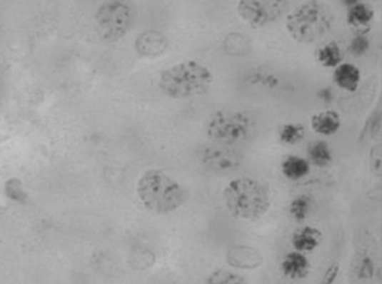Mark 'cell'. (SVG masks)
Here are the masks:
<instances>
[{
  "label": "cell",
  "instance_id": "7",
  "mask_svg": "<svg viewBox=\"0 0 382 284\" xmlns=\"http://www.w3.org/2000/svg\"><path fill=\"white\" fill-rule=\"evenodd\" d=\"M289 6V1L282 0H241L237 12L251 28L261 29L282 17Z\"/></svg>",
  "mask_w": 382,
  "mask_h": 284
},
{
  "label": "cell",
  "instance_id": "23",
  "mask_svg": "<svg viewBox=\"0 0 382 284\" xmlns=\"http://www.w3.org/2000/svg\"><path fill=\"white\" fill-rule=\"evenodd\" d=\"M5 194L10 201L18 203V204H26L29 201V194L23 186L21 183L17 178H11L5 183L4 186Z\"/></svg>",
  "mask_w": 382,
  "mask_h": 284
},
{
  "label": "cell",
  "instance_id": "16",
  "mask_svg": "<svg viewBox=\"0 0 382 284\" xmlns=\"http://www.w3.org/2000/svg\"><path fill=\"white\" fill-rule=\"evenodd\" d=\"M282 173L286 179L296 181L306 178L310 173V163L298 156H288L283 159Z\"/></svg>",
  "mask_w": 382,
  "mask_h": 284
},
{
  "label": "cell",
  "instance_id": "1",
  "mask_svg": "<svg viewBox=\"0 0 382 284\" xmlns=\"http://www.w3.org/2000/svg\"><path fill=\"white\" fill-rule=\"evenodd\" d=\"M223 198L231 215L246 222L259 220L271 205L268 185L255 178L241 177L231 181L225 186Z\"/></svg>",
  "mask_w": 382,
  "mask_h": 284
},
{
  "label": "cell",
  "instance_id": "18",
  "mask_svg": "<svg viewBox=\"0 0 382 284\" xmlns=\"http://www.w3.org/2000/svg\"><path fill=\"white\" fill-rule=\"evenodd\" d=\"M310 163L316 167H327L333 161V151L327 141L311 142L308 147Z\"/></svg>",
  "mask_w": 382,
  "mask_h": 284
},
{
  "label": "cell",
  "instance_id": "28",
  "mask_svg": "<svg viewBox=\"0 0 382 284\" xmlns=\"http://www.w3.org/2000/svg\"><path fill=\"white\" fill-rule=\"evenodd\" d=\"M317 95L324 102H331L333 100V91L331 89H328V88H324L322 91H318V94Z\"/></svg>",
  "mask_w": 382,
  "mask_h": 284
},
{
  "label": "cell",
  "instance_id": "3",
  "mask_svg": "<svg viewBox=\"0 0 382 284\" xmlns=\"http://www.w3.org/2000/svg\"><path fill=\"white\" fill-rule=\"evenodd\" d=\"M333 7L323 1H308L290 11L286 28L293 41L311 44L323 39L334 26Z\"/></svg>",
  "mask_w": 382,
  "mask_h": 284
},
{
  "label": "cell",
  "instance_id": "11",
  "mask_svg": "<svg viewBox=\"0 0 382 284\" xmlns=\"http://www.w3.org/2000/svg\"><path fill=\"white\" fill-rule=\"evenodd\" d=\"M281 270L290 280H303L310 273L309 260L304 256V253L291 251L283 257Z\"/></svg>",
  "mask_w": 382,
  "mask_h": 284
},
{
  "label": "cell",
  "instance_id": "19",
  "mask_svg": "<svg viewBox=\"0 0 382 284\" xmlns=\"http://www.w3.org/2000/svg\"><path fill=\"white\" fill-rule=\"evenodd\" d=\"M317 59L326 68H336L343 61V52L338 42L331 41L318 50Z\"/></svg>",
  "mask_w": 382,
  "mask_h": 284
},
{
  "label": "cell",
  "instance_id": "14",
  "mask_svg": "<svg viewBox=\"0 0 382 284\" xmlns=\"http://www.w3.org/2000/svg\"><path fill=\"white\" fill-rule=\"evenodd\" d=\"M322 238L323 235L320 230L306 225L293 233L291 244L298 253H311L320 246Z\"/></svg>",
  "mask_w": 382,
  "mask_h": 284
},
{
  "label": "cell",
  "instance_id": "27",
  "mask_svg": "<svg viewBox=\"0 0 382 284\" xmlns=\"http://www.w3.org/2000/svg\"><path fill=\"white\" fill-rule=\"evenodd\" d=\"M338 273H340L338 263L336 262L331 263L324 273L323 278H321L320 284H334L338 280Z\"/></svg>",
  "mask_w": 382,
  "mask_h": 284
},
{
  "label": "cell",
  "instance_id": "10",
  "mask_svg": "<svg viewBox=\"0 0 382 284\" xmlns=\"http://www.w3.org/2000/svg\"><path fill=\"white\" fill-rule=\"evenodd\" d=\"M226 262L238 269H255L263 263V257L251 246H233L226 253Z\"/></svg>",
  "mask_w": 382,
  "mask_h": 284
},
{
  "label": "cell",
  "instance_id": "22",
  "mask_svg": "<svg viewBox=\"0 0 382 284\" xmlns=\"http://www.w3.org/2000/svg\"><path fill=\"white\" fill-rule=\"evenodd\" d=\"M306 136V127L302 123H286L279 131V140L286 145H296Z\"/></svg>",
  "mask_w": 382,
  "mask_h": 284
},
{
  "label": "cell",
  "instance_id": "13",
  "mask_svg": "<svg viewBox=\"0 0 382 284\" xmlns=\"http://www.w3.org/2000/svg\"><path fill=\"white\" fill-rule=\"evenodd\" d=\"M334 82L343 91L355 93L361 82V73L353 63H341L335 68Z\"/></svg>",
  "mask_w": 382,
  "mask_h": 284
},
{
  "label": "cell",
  "instance_id": "6",
  "mask_svg": "<svg viewBox=\"0 0 382 284\" xmlns=\"http://www.w3.org/2000/svg\"><path fill=\"white\" fill-rule=\"evenodd\" d=\"M96 23L101 36L107 41L115 42L131 30L134 23V11L129 4L107 1L99 7Z\"/></svg>",
  "mask_w": 382,
  "mask_h": 284
},
{
  "label": "cell",
  "instance_id": "12",
  "mask_svg": "<svg viewBox=\"0 0 382 284\" xmlns=\"http://www.w3.org/2000/svg\"><path fill=\"white\" fill-rule=\"evenodd\" d=\"M311 127L317 134L321 136H334L341 128L342 121L338 111L333 109L320 111L313 114L310 118Z\"/></svg>",
  "mask_w": 382,
  "mask_h": 284
},
{
  "label": "cell",
  "instance_id": "8",
  "mask_svg": "<svg viewBox=\"0 0 382 284\" xmlns=\"http://www.w3.org/2000/svg\"><path fill=\"white\" fill-rule=\"evenodd\" d=\"M200 163L216 173H228L236 171L244 161V156L230 146H207L199 152Z\"/></svg>",
  "mask_w": 382,
  "mask_h": 284
},
{
  "label": "cell",
  "instance_id": "4",
  "mask_svg": "<svg viewBox=\"0 0 382 284\" xmlns=\"http://www.w3.org/2000/svg\"><path fill=\"white\" fill-rule=\"evenodd\" d=\"M213 80V73L207 66L196 61H186L164 70L159 78V88L166 96L181 100L206 94Z\"/></svg>",
  "mask_w": 382,
  "mask_h": 284
},
{
  "label": "cell",
  "instance_id": "17",
  "mask_svg": "<svg viewBox=\"0 0 382 284\" xmlns=\"http://www.w3.org/2000/svg\"><path fill=\"white\" fill-rule=\"evenodd\" d=\"M223 46H224L225 52L228 56L241 57V56L248 55L251 52V39L244 34L231 32L225 37Z\"/></svg>",
  "mask_w": 382,
  "mask_h": 284
},
{
  "label": "cell",
  "instance_id": "24",
  "mask_svg": "<svg viewBox=\"0 0 382 284\" xmlns=\"http://www.w3.org/2000/svg\"><path fill=\"white\" fill-rule=\"evenodd\" d=\"M206 284H248L245 278L232 271L218 269L211 273L206 280Z\"/></svg>",
  "mask_w": 382,
  "mask_h": 284
},
{
  "label": "cell",
  "instance_id": "5",
  "mask_svg": "<svg viewBox=\"0 0 382 284\" xmlns=\"http://www.w3.org/2000/svg\"><path fill=\"white\" fill-rule=\"evenodd\" d=\"M255 121L248 113L221 109L208 118L206 136L218 145L230 146L251 140L255 136Z\"/></svg>",
  "mask_w": 382,
  "mask_h": 284
},
{
  "label": "cell",
  "instance_id": "2",
  "mask_svg": "<svg viewBox=\"0 0 382 284\" xmlns=\"http://www.w3.org/2000/svg\"><path fill=\"white\" fill-rule=\"evenodd\" d=\"M136 192L142 205L155 215H169L186 201L183 186L160 170L146 171L139 179Z\"/></svg>",
  "mask_w": 382,
  "mask_h": 284
},
{
  "label": "cell",
  "instance_id": "26",
  "mask_svg": "<svg viewBox=\"0 0 382 284\" xmlns=\"http://www.w3.org/2000/svg\"><path fill=\"white\" fill-rule=\"evenodd\" d=\"M371 168L376 177L381 178V151L380 146L373 147L371 151Z\"/></svg>",
  "mask_w": 382,
  "mask_h": 284
},
{
  "label": "cell",
  "instance_id": "21",
  "mask_svg": "<svg viewBox=\"0 0 382 284\" xmlns=\"http://www.w3.org/2000/svg\"><path fill=\"white\" fill-rule=\"evenodd\" d=\"M313 206V199L308 194H298L289 205V212L296 222L302 223L309 215Z\"/></svg>",
  "mask_w": 382,
  "mask_h": 284
},
{
  "label": "cell",
  "instance_id": "9",
  "mask_svg": "<svg viewBox=\"0 0 382 284\" xmlns=\"http://www.w3.org/2000/svg\"><path fill=\"white\" fill-rule=\"evenodd\" d=\"M169 49V39L161 32L155 30L142 32L135 41V50L142 57L154 59L164 55Z\"/></svg>",
  "mask_w": 382,
  "mask_h": 284
},
{
  "label": "cell",
  "instance_id": "20",
  "mask_svg": "<svg viewBox=\"0 0 382 284\" xmlns=\"http://www.w3.org/2000/svg\"><path fill=\"white\" fill-rule=\"evenodd\" d=\"M376 275V264L368 253H360L353 262V276L358 282L371 281Z\"/></svg>",
  "mask_w": 382,
  "mask_h": 284
},
{
  "label": "cell",
  "instance_id": "25",
  "mask_svg": "<svg viewBox=\"0 0 382 284\" xmlns=\"http://www.w3.org/2000/svg\"><path fill=\"white\" fill-rule=\"evenodd\" d=\"M369 48H371V42H369L368 37L362 32H358V35L351 39L349 46H348L351 55L356 56V57L365 55L366 52L368 51Z\"/></svg>",
  "mask_w": 382,
  "mask_h": 284
},
{
  "label": "cell",
  "instance_id": "15",
  "mask_svg": "<svg viewBox=\"0 0 382 284\" xmlns=\"http://www.w3.org/2000/svg\"><path fill=\"white\" fill-rule=\"evenodd\" d=\"M376 12L372 5L361 1H353L348 7L347 21L353 28L368 26L374 19Z\"/></svg>",
  "mask_w": 382,
  "mask_h": 284
}]
</instances>
